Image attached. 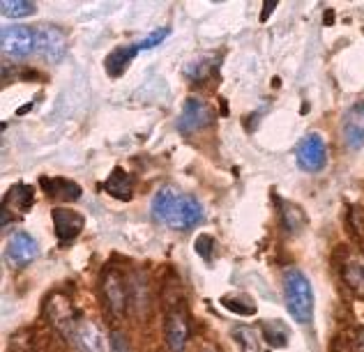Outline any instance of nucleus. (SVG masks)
I'll return each mask as SVG.
<instances>
[{
    "instance_id": "obj_1",
    "label": "nucleus",
    "mask_w": 364,
    "mask_h": 352,
    "mask_svg": "<svg viewBox=\"0 0 364 352\" xmlns=\"http://www.w3.org/2000/svg\"><path fill=\"white\" fill-rule=\"evenodd\" d=\"M150 212L171 231H191L203 219V207L196 198L180 194L176 187H161L152 196Z\"/></svg>"
},
{
    "instance_id": "obj_2",
    "label": "nucleus",
    "mask_w": 364,
    "mask_h": 352,
    "mask_svg": "<svg viewBox=\"0 0 364 352\" xmlns=\"http://www.w3.org/2000/svg\"><path fill=\"white\" fill-rule=\"evenodd\" d=\"M284 299L293 320L302 325H309L314 320V290L309 279L300 270L291 268L284 272Z\"/></svg>"
},
{
    "instance_id": "obj_3",
    "label": "nucleus",
    "mask_w": 364,
    "mask_h": 352,
    "mask_svg": "<svg viewBox=\"0 0 364 352\" xmlns=\"http://www.w3.org/2000/svg\"><path fill=\"white\" fill-rule=\"evenodd\" d=\"M168 28H159V31H152L148 37H143V40H139V42H134V44H127V46H120V49H116L113 51L109 58H107V72L111 74V76H120L122 72H124V67L136 58V55L141 53V51H148V49H155L157 44H161L168 37Z\"/></svg>"
},
{
    "instance_id": "obj_4",
    "label": "nucleus",
    "mask_w": 364,
    "mask_h": 352,
    "mask_svg": "<svg viewBox=\"0 0 364 352\" xmlns=\"http://www.w3.org/2000/svg\"><path fill=\"white\" fill-rule=\"evenodd\" d=\"M213 122H215L213 106L200 97H189L178 118V129L182 134H196V131L210 127Z\"/></svg>"
},
{
    "instance_id": "obj_5",
    "label": "nucleus",
    "mask_w": 364,
    "mask_h": 352,
    "mask_svg": "<svg viewBox=\"0 0 364 352\" xmlns=\"http://www.w3.org/2000/svg\"><path fill=\"white\" fill-rule=\"evenodd\" d=\"M46 316H49L51 325L58 329L65 339L72 341L74 331H76V327H79L81 320H79V316H76L72 302L67 299L65 295H60V292L51 295V299L46 302Z\"/></svg>"
},
{
    "instance_id": "obj_6",
    "label": "nucleus",
    "mask_w": 364,
    "mask_h": 352,
    "mask_svg": "<svg viewBox=\"0 0 364 352\" xmlns=\"http://www.w3.org/2000/svg\"><path fill=\"white\" fill-rule=\"evenodd\" d=\"M295 159L298 166L306 173H318L328 164V145L321 134H309L300 141L298 150H295Z\"/></svg>"
},
{
    "instance_id": "obj_7",
    "label": "nucleus",
    "mask_w": 364,
    "mask_h": 352,
    "mask_svg": "<svg viewBox=\"0 0 364 352\" xmlns=\"http://www.w3.org/2000/svg\"><path fill=\"white\" fill-rule=\"evenodd\" d=\"M102 295L113 316H122L129 307V283L116 270H107L102 279Z\"/></svg>"
},
{
    "instance_id": "obj_8",
    "label": "nucleus",
    "mask_w": 364,
    "mask_h": 352,
    "mask_svg": "<svg viewBox=\"0 0 364 352\" xmlns=\"http://www.w3.org/2000/svg\"><path fill=\"white\" fill-rule=\"evenodd\" d=\"M0 46H3L5 55L26 58V55L37 46L35 33L26 26H7V28H3V35H0Z\"/></svg>"
},
{
    "instance_id": "obj_9",
    "label": "nucleus",
    "mask_w": 364,
    "mask_h": 352,
    "mask_svg": "<svg viewBox=\"0 0 364 352\" xmlns=\"http://www.w3.org/2000/svg\"><path fill=\"white\" fill-rule=\"evenodd\" d=\"M35 42H37L35 49L40 51V55L46 62H60L63 60V55L67 51V40H65L60 28H55V26L37 28Z\"/></svg>"
},
{
    "instance_id": "obj_10",
    "label": "nucleus",
    "mask_w": 364,
    "mask_h": 352,
    "mask_svg": "<svg viewBox=\"0 0 364 352\" xmlns=\"http://www.w3.org/2000/svg\"><path fill=\"white\" fill-rule=\"evenodd\" d=\"M33 207V187L28 185H12L7 189L3 198V228H7V221L12 224L14 219H21Z\"/></svg>"
},
{
    "instance_id": "obj_11",
    "label": "nucleus",
    "mask_w": 364,
    "mask_h": 352,
    "mask_svg": "<svg viewBox=\"0 0 364 352\" xmlns=\"http://www.w3.org/2000/svg\"><path fill=\"white\" fill-rule=\"evenodd\" d=\"M37 251H40V246H37L33 235L14 233L5 246V258L12 265H16V268H23V265L33 263L37 258Z\"/></svg>"
},
{
    "instance_id": "obj_12",
    "label": "nucleus",
    "mask_w": 364,
    "mask_h": 352,
    "mask_svg": "<svg viewBox=\"0 0 364 352\" xmlns=\"http://www.w3.org/2000/svg\"><path fill=\"white\" fill-rule=\"evenodd\" d=\"M341 134L350 150L364 148V101L353 104L341 120Z\"/></svg>"
},
{
    "instance_id": "obj_13",
    "label": "nucleus",
    "mask_w": 364,
    "mask_h": 352,
    "mask_svg": "<svg viewBox=\"0 0 364 352\" xmlns=\"http://www.w3.org/2000/svg\"><path fill=\"white\" fill-rule=\"evenodd\" d=\"M83 226H85L83 214L74 212V210H67V207H55L53 210V228H55L58 240H63V242L76 240L79 233L83 231Z\"/></svg>"
},
{
    "instance_id": "obj_14",
    "label": "nucleus",
    "mask_w": 364,
    "mask_h": 352,
    "mask_svg": "<svg viewBox=\"0 0 364 352\" xmlns=\"http://www.w3.org/2000/svg\"><path fill=\"white\" fill-rule=\"evenodd\" d=\"M164 334H166V346L171 352H185L189 327H187V318H185V313H182V309L168 311Z\"/></svg>"
},
{
    "instance_id": "obj_15",
    "label": "nucleus",
    "mask_w": 364,
    "mask_h": 352,
    "mask_svg": "<svg viewBox=\"0 0 364 352\" xmlns=\"http://www.w3.org/2000/svg\"><path fill=\"white\" fill-rule=\"evenodd\" d=\"M40 185L44 189V194L53 198V201H79L81 198V187L72 182V180L67 177H42Z\"/></svg>"
},
{
    "instance_id": "obj_16",
    "label": "nucleus",
    "mask_w": 364,
    "mask_h": 352,
    "mask_svg": "<svg viewBox=\"0 0 364 352\" xmlns=\"http://www.w3.org/2000/svg\"><path fill=\"white\" fill-rule=\"evenodd\" d=\"M72 343L79 346L81 352H107V341H104L102 331L92 322H79V327H76L72 336Z\"/></svg>"
},
{
    "instance_id": "obj_17",
    "label": "nucleus",
    "mask_w": 364,
    "mask_h": 352,
    "mask_svg": "<svg viewBox=\"0 0 364 352\" xmlns=\"http://www.w3.org/2000/svg\"><path fill=\"white\" fill-rule=\"evenodd\" d=\"M102 192H107L109 196L118 198V201H129L132 192H134V185H132V177L124 173L122 168H113V173L109 175V180L104 185H100Z\"/></svg>"
},
{
    "instance_id": "obj_18",
    "label": "nucleus",
    "mask_w": 364,
    "mask_h": 352,
    "mask_svg": "<svg viewBox=\"0 0 364 352\" xmlns=\"http://www.w3.org/2000/svg\"><path fill=\"white\" fill-rule=\"evenodd\" d=\"M263 336H265V343L267 346H272V348H286V346H289L291 331H289V327L284 325V322L270 320V322H263Z\"/></svg>"
},
{
    "instance_id": "obj_19",
    "label": "nucleus",
    "mask_w": 364,
    "mask_h": 352,
    "mask_svg": "<svg viewBox=\"0 0 364 352\" xmlns=\"http://www.w3.org/2000/svg\"><path fill=\"white\" fill-rule=\"evenodd\" d=\"M233 341L237 343V348H240V352H263L261 348V341H258V331L254 327H235L231 331Z\"/></svg>"
},
{
    "instance_id": "obj_20",
    "label": "nucleus",
    "mask_w": 364,
    "mask_h": 352,
    "mask_svg": "<svg viewBox=\"0 0 364 352\" xmlns=\"http://www.w3.org/2000/svg\"><path fill=\"white\" fill-rule=\"evenodd\" d=\"M343 279L353 290L364 295V260L358 258V255L348 258V263L343 265Z\"/></svg>"
},
{
    "instance_id": "obj_21",
    "label": "nucleus",
    "mask_w": 364,
    "mask_h": 352,
    "mask_svg": "<svg viewBox=\"0 0 364 352\" xmlns=\"http://www.w3.org/2000/svg\"><path fill=\"white\" fill-rule=\"evenodd\" d=\"M0 9H3V16L21 18L28 14H35V3H28V0H3Z\"/></svg>"
},
{
    "instance_id": "obj_22",
    "label": "nucleus",
    "mask_w": 364,
    "mask_h": 352,
    "mask_svg": "<svg viewBox=\"0 0 364 352\" xmlns=\"http://www.w3.org/2000/svg\"><path fill=\"white\" fill-rule=\"evenodd\" d=\"M222 302L226 304L228 311L240 313V316H254V313H256V304H254V299H249L247 295L242 297V302H237L235 295H233V297H224Z\"/></svg>"
},
{
    "instance_id": "obj_23",
    "label": "nucleus",
    "mask_w": 364,
    "mask_h": 352,
    "mask_svg": "<svg viewBox=\"0 0 364 352\" xmlns=\"http://www.w3.org/2000/svg\"><path fill=\"white\" fill-rule=\"evenodd\" d=\"M210 60H196V62H191L189 67H187V76H191V79H203V76L210 74Z\"/></svg>"
},
{
    "instance_id": "obj_24",
    "label": "nucleus",
    "mask_w": 364,
    "mask_h": 352,
    "mask_svg": "<svg viewBox=\"0 0 364 352\" xmlns=\"http://www.w3.org/2000/svg\"><path fill=\"white\" fill-rule=\"evenodd\" d=\"M111 352H132L129 343H127V336L120 334V331H113L111 334V343H109Z\"/></svg>"
},
{
    "instance_id": "obj_25",
    "label": "nucleus",
    "mask_w": 364,
    "mask_h": 352,
    "mask_svg": "<svg viewBox=\"0 0 364 352\" xmlns=\"http://www.w3.org/2000/svg\"><path fill=\"white\" fill-rule=\"evenodd\" d=\"M274 7H277V3H270V5H265V7H263V9H265V12H263V18H265L267 14H270V9H274Z\"/></svg>"
},
{
    "instance_id": "obj_26",
    "label": "nucleus",
    "mask_w": 364,
    "mask_h": 352,
    "mask_svg": "<svg viewBox=\"0 0 364 352\" xmlns=\"http://www.w3.org/2000/svg\"><path fill=\"white\" fill-rule=\"evenodd\" d=\"M360 348L364 350V331H362V334H360Z\"/></svg>"
},
{
    "instance_id": "obj_27",
    "label": "nucleus",
    "mask_w": 364,
    "mask_h": 352,
    "mask_svg": "<svg viewBox=\"0 0 364 352\" xmlns=\"http://www.w3.org/2000/svg\"><path fill=\"white\" fill-rule=\"evenodd\" d=\"M203 352H217V350H203Z\"/></svg>"
}]
</instances>
